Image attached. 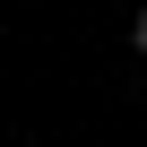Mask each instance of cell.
<instances>
[{
    "mask_svg": "<svg viewBox=\"0 0 147 147\" xmlns=\"http://www.w3.org/2000/svg\"><path fill=\"white\" fill-rule=\"evenodd\" d=\"M130 52H147V9H138V18H130Z\"/></svg>",
    "mask_w": 147,
    "mask_h": 147,
    "instance_id": "1",
    "label": "cell"
}]
</instances>
